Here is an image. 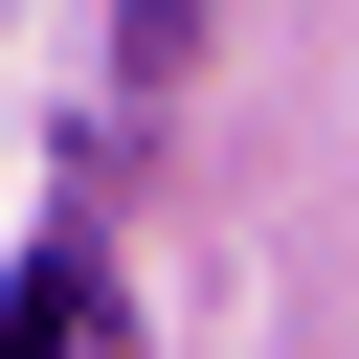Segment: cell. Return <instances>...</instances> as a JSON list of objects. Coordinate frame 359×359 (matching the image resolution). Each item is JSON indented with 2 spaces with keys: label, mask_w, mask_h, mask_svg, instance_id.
<instances>
[{
  "label": "cell",
  "mask_w": 359,
  "mask_h": 359,
  "mask_svg": "<svg viewBox=\"0 0 359 359\" xmlns=\"http://www.w3.org/2000/svg\"><path fill=\"white\" fill-rule=\"evenodd\" d=\"M90 337H112L90 269H22V292H0V359H90Z\"/></svg>",
  "instance_id": "1"
}]
</instances>
